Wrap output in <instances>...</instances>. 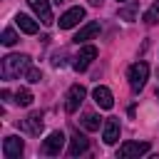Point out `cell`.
Masks as SVG:
<instances>
[{"label": "cell", "mask_w": 159, "mask_h": 159, "mask_svg": "<svg viewBox=\"0 0 159 159\" xmlns=\"http://www.w3.org/2000/svg\"><path fill=\"white\" fill-rule=\"evenodd\" d=\"M149 142H124L119 149H117V157L119 159H132V157H144L149 154Z\"/></svg>", "instance_id": "3"}, {"label": "cell", "mask_w": 159, "mask_h": 159, "mask_svg": "<svg viewBox=\"0 0 159 159\" xmlns=\"http://www.w3.org/2000/svg\"><path fill=\"white\" fill-rule=\"evenodd\" d=\"M84 7H70L67 12H62V17H60V30H70V27H75V25H80L82 20H84Z\"/></svg>", "instance_id": "7"}, {"label": "cell", "mask_w": 159, "mask_h": 159, "mask_svg": "<svg viewBox=\"0 0 159 159\" xmlns=\"http://www.w3.org/2000/svg\"><path fill=\"white\" fill-rule=\"evenodd\" d=\"M17 40H20V37H17V32H15L12 27H5V30H2V45H5V47H12Z\"/></svg>", "instance_id": "18"}, {"label": "cell", "mask_w": 159, "mask_h": 159, "mask_svg": "<svg viewBox=\"0 0 159 159\" xmlns=\"http://www.w3.org/2000/svg\"><path fill=\"white\" fill-rule=\"evenodd\" d=\"M92 97H94V102H97V107H99V109H112V107H114V97H112L109 87H104V84L94 87Z\"/></svg>", "instance_id": "10"}, {"label": "cell", "mask_w": 159, "mask_h": 159, "mask_svg": "<svg viewBox=\"0 0 159 159\" xmlns=\"http://www.w3.org/2000/svg\"><path fill=\"white\" fill-rule=\"evenodd\" d=\"M42 112H32V114H27L25 119H22V129L27 132V134H32V137H37L40 132H42Z\"/></svg>", "instance_id": "11"}, {"label": "cell", "mask_w": 159, "mask_h": 159, "mask_svg": "<svg viewBox=\"0 0 159 159\" xmlns=\"http://www.w3.org/2000/svg\"><path fill=\"white\" fill-rule=\"evenodd\" d=\"M87 149H89V139H87L84 134L75 132L72 139H70V149H67V154H70V157H80V154H84Z\"/></svg>", "instance_id": "12"}, {"label": "cell", "mask_w": 159, "mask_h": 159, "mask_svg": "<svg viewBox=\"0 0 159 159\" xmlns=\"http://www.w3.org/2000/svg\"><path fill=\"white\" fill-rule=\"evenodd\" d=\"M32 99H35V97H32V92H30L27 87H20V89L15 92V104H17V107H30Z\"/></svg>", "instance_id": "17"}, {"label": "cell", "mask_w": 159, "mask_h": 159, "mask_svg": "<svg viewBox=\"0 0 159 159\" xmlns=\"http://www.w3.org/2000/svg\"><path fill=\"white\" fill-rule=\"evenodd\" d=\"M25 80H27V82H40V80H42V72H40L37 67H30V70L25 72Z\"/></svg>", "instance_id": "20"}, {"label": "cell", "mask_w": 159, "mask_h": 159, "mask_svg": "<svg viewBox=\"0 0 159 159\" xmlns=\"http://www.w3.org/2000/svg\"><path fill=\"white\" fill-rule=\"evenodd\" d=\"M97 35H99V22H87L84 27L77 30V35H75L72 40H75L77 45H84L87 40H92V37H97Z\"/></svg>", "instance_id": "13"}, {"label": "cell", "mask_w": 159, "mask_h": 159, "mask_svg": "<svg viewBox=\"0 0 159 159\" xmlns=\"http://www.w3.org/2000/svg\"><path fill=\"white\" fill-rule=\"evenodd\" d=\"M89 2H92V5H102V0H89Z\"/></svg>", "instance_id": "23"}, {"label": "cell", "mask_w": 159, "mask_h": 159, "mask_svg": "<svg viewBox=\"0 0 159 159\" xmlns=\"http://www.w3.org/2000/svg\"><path fill=\"white\" fill-rule=\"evenodd\" d=\"M80 122H82V127H84L87 132H97V129H99V124H102V119H99L94 112H84Z\"/></svg>", "instance_id": "16"}, {"label": "cell", "mask_w": 159, "mask_h": 159, "mask_svg": "<svg viewBox=\"0 0 159 159\" xmlns=\"http://www.w3.org/2000/svg\"><path fill=\"white\" fill-rule=\"evenodd\" d=\"M22 149H25V142L20 137H15V134L5 137V142H2V157L5 159H17L22 154Z\"/></svg>", "instance_id": "8"}, {"label": "cell", "mask_w": 159, "mask_h": 159, "mask_svg": "<svg viewBox=\"0 0 159 159\" xmlns=\"http://www.w3.org/2000/svg\"><path fill=\"white\" fill-rule=\"evenodd\" d=\"M102 139H104V144H114V142L119 139V122H117V119H107V122H104Z\"/></svg>", "instance_id": "14"}, {"label": "cell", "mask_w": 159, "mask_h": 159, "mask_svg": "<svg viewBox=\"0 0 159 159\" xmlns=\"http://www.w3.org/2000/svg\"><path fill=\"white\" fill-rule=\"evenodd\" d=\"M55 2H57V5H60V2H65V0H55Z\"/></svg>", "instance_id": "24"}, {"label": "cell", "mask_w": 159, "mask_h": 159, "mask_svg": "<svg viewBox=\"0 0 159 159\" xmlns=\"http://www.w3.org/2000/svg\"><path fill=\"white\" fill-rule=\"evenodd\" d=\"M84 97H87L84 87H82V84H72V87L67 89V94H65V109H67V114L77 112V109H80V104L84 102Z\"/></svg>", "instance_id": "5"}, {"label": "cell", "mask_w": 159, "mask_h": 159, "mask_svg": "<svg viewBox=\"0 0 159 159\" xmlns=\"http://www.w3.org/2000/svg\"><path fill=\"white\" fill-rule=\"evenodd\" d=\"M15 25H17L25 35H35V32H37V22H35L30 15H25V12H20V15L15 17Z\"/></svg>", "instance_id": "15"}, {"label": "cell", "mask_w": 159, "mask_h": 159, "mask_svg": "<svg viewBox=\"0 0 159 159\" xmlns=\"http://www.w3.org/2000/svg\"><path fill=\"white\" fill-rule=\"evenodd\" d=\"M157 99H159V87H157Z\"/></svg>", "instance_id": "25"}, {"label": "cell", "mask_w": 159, "mask_h": 159, "mask_svg": "<svg viewBox=\"0 0 159 159\" xmlns=\"http://www.w3.org/2000/svg\"><path fill=\"white\" fill-rule=\"evenodd\" d=\"M127 80H129L132 92H139V89L147 84V80H149V65H147V62H134V65H129Z\"/></svg>", "instance_id": "2"}, {"label": "cell", "mask_w": 159, "mask_h": 159, "mask_svg": "<svg viewBox=\"0 0 159 159\" xmlns=\"http://www.w3.org/2000/svg\"><path fill=\"white\" fill-rule=\"evenodd\" d=\"M27 5L32 7V12L40 17L42 25H52V10H50V0H27Z\"/></svg>", "instance_id": "9"}, {"label": "cell", "mask_w": 159, "mask_h": 159, "mask_svg": "<svg viewBox=\"0 0 159 159\" xmlns=\"http://www.w3.org/2000/svg\"><path fill=\"white\" fill-rule=\"evenodd\" d=\"M65 134L57 129V132H50L47 134V139L42 142V154H47V157H57L60 152H62V147H65Z\"/></svg>", "instance_id": "6"}, {"label": "cell", "mask_w": 159, "mask_h": 159, "mask_svg": "<svg viewBox=\"0 0 159 159\" xmlns=\"http://www.w3.org/2000/svg\"><path fill=\"white\" fill-rule=\"evenodd\" d=\"M134 15H137V5H129V7H122V10H119V17H124L127 22H132Z\"/></svg>", "instance_id": "19"}, {"label": "cell", "mask_w": 159, "mask_h": 159, "mask_svg": "<svg viewBox=\"0 0 159 159\" xmlns=\"http://www.w3.org/2000/svg\"><path fill=\"white\" fill-rule=\"evenodd\" d=\"M94 57H97V47H94V45H82V47H80V52L75 55L72 67H75L77 72H84V70L94 62Z\"/></svg>", "instance_id": "4"}, {"label": "cell", "mask_w": 159, "mask_h": 159, "mask_svg": "<svg viewBox=\"0 0 159 159\" xmlns=\"http://www.w3.org/2000/svg\"><path fill=\"white\" fill-rule=\"evenodd\" d=\"M152 10H154V12H157V15H159V0H157V2H154V7H152Z\"/></svg>", "instance_id": "22"}, {"label": "cell", "mask_w": 159, "mask_h": 159, "mask_svg": "<svg viewBox=\"0 0 159 159\" xmlns=\"http://www.w3.org/2000/svg\"><path fill=\"white\" fill-rule=\"evenodd\" d=\"M30 55H7L2 57V65H0V75L2 80H15L20 75H25L30 70Z\"/></svg>", "instance_id": "1"}, {"label": "cell", "mask_w": 159, "mask_h": 159, "mask_svg": "<svg viewBox=\"0 0 159 159\" xmlns=\"http://www.w3.org/2000/svg\"><path fill=\"white\" fill-rule=\"evenodd\" d=\"M119 2H122V0H119Z\"/></svg>", "instance_id": "26"}, {"label": "cell", "mask_w": 159, "mask_h": 159, "mask_svg": "<svg viewBox=\"0 0 159 159\" xmlns=\"http://www.w3.org/2000/svg\"><path fill=\"white\" fill-rule=\"evenodd\" d=\"M157 17H159V15H157L154 10H149V12H144V22H147V25H154V22H157Z\"/></svg>", "instance_id": "21"}]
</instances>
